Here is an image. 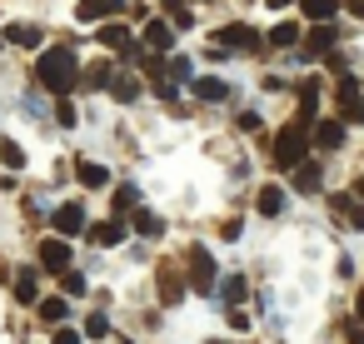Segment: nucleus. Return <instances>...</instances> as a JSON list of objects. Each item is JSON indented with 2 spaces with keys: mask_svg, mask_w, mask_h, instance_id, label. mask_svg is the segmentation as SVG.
Instances as JSON below:
<instances>
[{
  "mask_svg": "<svg viewBox=\"0 0 364 344\" xmlns=\"http://www.w3.org/2000/svg\"><path fill=\"white\" fill-rule=\"evenodd\" d=\"M36 80H41L50 95H70L75 80H80V65H75V55H70L65 45H55V50H46V55L36 60Z\"/></svg>",
  "mask_w": 364,
  "mask_h": 344,
  "instance_id": "nucleus-1",
  "label": "nucleus"
},
{
  "mask_svg": "<svg viewBox=\"0 0 364 344\" xmlns=\"http://www.w3.org/2000/svg\"><path fill=\"white\" fill-rule=\"evenodd\" d=\"M304 150H309V125H304V120H294L289 130L274 135V165H279V170H294V165L304 160Z\"/></svg>",
  "mask_w": 364,
  "mask_h": 344,
  "instance_id": "nucleus-2",
  "label": "nucleus"
},
{
  "mask_svg": "<svg viewBox=\"0 0 364 344\" xmlns=\"http://www.w3.org/2000/svg\"><path fill=\"white\" fill-rule=\"evenodd\" d=\"M215 284H220V269H215V259L205 254V244H190V289L210 294Z\"/></svg>",
  "mask_w": 364,
  "mask_h": 344,
  "instance_id": "nucleus-3",
  "label": "nucleus"
},
{
  "mask_svg": "<svg viewBox=\"0 0 364 344\" xmlns=\"http://www.w3.org/2000/svg\"><path fill=\"white\" fill-rule=\"evenodd\" d=\"M339 120H344V125H359V120H364V100H359V80H354V75L339 80Z\"/></svg>",
  "mask_w": 364,
  "mask_h": 344,
  "instance_id": "nucleus-4",
  "label": "nucleus"
},
{
  "mask_svg": "<svg viewBox=\"0 0 364 344\" xmlns=\"http://www.w3.org/2000/svg\"><path fill=\"white\" fill-rule=\"evenodd\" d=\"M215 41H220V50H259V45H264V36L250 31V26H225Z\"/></svg>",
  "mask_w": 364,
  "mask_h": 344,
  "instance_id": "nucleus-5",
  "label": "nucleus"
},
{
  "mask_svg": "<svg viewBox=\"0 0 364 344\" xmlns=\"http://www.w3.org/2000/svg\"><path fill=\"white\" fill-rule=\"evenodd\" d=\"M50 225H55V235L75 240V235H85V210H80V205H55Z\"/></svg>",
  "mask_w": 364,
  "mask_h": 344,
  "instance_id": "nucleus-6",
  "label": "nucleus"
},
{
  "mask_svg": "<svg viewBox=\"0 0 364 344\" xmlns=\"http://www.w3.org/2000/svg\"><path fill=\"white\" fill-rule=\"evenodd\" d=\"M41 264H46L50 274L70 269V244H65V235H60V240H41Z\"/></svg>",
  "mask_w": 364,
  "mask_h": 344,
  "instance_id": "nucleus-7",
  "label": "nucleus"
},
{
  "mask_svg": "<svg viewBox=\"0 0 364 344\" xmlns=\"http://www.w3.org/2000/svg\"><path fill=\"white\" fill-rule=\"evenodd\" d=\"M155 284H160V299H165V304H180V299H185V279H180V269H175V264H160Z\"/></svg>",
  "mask_w": 364,
  "mask_h": 344,
  "instance_id": "nucleus-8",
  "label": "nucleus"
},
{
  "mask_svg": "<svg viewBox=\"0 0 364 344\" xmlns=\"http://www.w3.org/2000/svg\"><path fill=\"white\" fill-rule=\"evenodd\" d=\"M309 145H319V150H339V145H344V120H319L314 135H309Z\"/></svg>",
  "mask_w": 364,
  "mask_h": 344,
  "instance_id": "nucleus-9",
  "label": "nucleus"
},
{
  "mask_svg": "<svg viewBox=\"0 0 364 344\" xmlns=\"http://www.w3.org/2000/svg\"><path fill=\"white\" fill-rule=\"evenodd\" d=\"M125 6V0H75V16L80 21H105V16H115Z\"/></svg>",
  "mask_w": 364,
  "mask_h": 344,
  "instance_id": "nucleus-10",
  "label": "nucleus"
},
{
  "mask_svg": "<svg viewBox=\"0 0 364 344\" xmlns=\"http://www.w3.org/2000/svg\"><path fill=\"white\" fill-rule=\"evenodd\" d=\"M85 240H90V244H100V249H110V244H120V240H125V230H120L115 220H100V225H90V230H85Z\"/></svg>",
  "mask_w": 364,
  "mask_h": 344,
  "instance_id": "nucleus-11",
  "label": "nucleus"
},
{
  "mask_svg": "<svg viewBox=\"0 0 364 344\" xmlns=\"http://www.w3.org/2000/svg\"><path fill=\"white\" fill-rule=\"evenodd\" d=\"M6 36H11L16 45H26V50H41V26H31V21H16V26H6Z\"/></svg>",
  "mask_w": 364,
  "mask_h": 344,
  "instance_id": "nucleus-12",
  "label": "nucleus"
},
{
  "mask_svg": "<svg viewBox=\"0 0 364 344\" xmlns=\"http://www.w3.org/2000/svg\"><path fill=\"white\" fill-rule=\"evenodd\" d=\"M145 45H150V50H170V45H175V31H170L165 21H150V26H145Z\"/></svg>",
  "mask_w": 364,
  "mask_h": 344,
  "instance_id": "nucleus-13",
  "label": "nucleus"
},
{
  "mask_svg": "<svg viewBox=\"0 0 364 344\" xmlns=\"http://www.w3.org/2000/svg\"><path fill=\"white\" fill-rule=\"evenodd\" d=\"M329 45H334V31H329V21H314V31H309L304 50H309V55H324Z\"/></svg>",
  "mask_w": 364,
  "mask_h": 344,
  "instance_id": "nucleus-14",
  "label": "nucleus"
},
{
  "mask_svg": "<svg viewBox=\"0 0 364 344\" xmlns=\"http://www.w3.org/2000/svg\"><path fill=\"white\" fill-rule=\"evenodd\" d=\"M314 110H319V85H314V80H304V85H299V120L309 125V120H314Z\"/></svg>",
  "mask_w": 364,
  "mask_h": 344,
  "instance_id": "nucleus-15",
  "label": "nucleus"
},
{
  "mask_svg": "<svg viewBox=\"0 0 364 344\" xmlns=\"http://www.w3.org/2000/svg\"><path fill=\"white\" fill-rule=\"evenodd\" d=\"M75 175H80V185H90V190L110 185V170H105V165H90V160H80V165H75Z\"/></svg>",
  "mask_w": 364,
  "mask_h": 344,
  "instance_id": "nucleus-16",
  "label": "nucleus"
},
{
  "mask_svg": "<svg viewBox=\"0 0 364 344\" xmlns=\"http://www.w3.org/2000/svg\"><path fill=\"white\" fill-rule=\"evenodd\" d=\"M339 6H344V0H299V11H304L309 21H329Z\"/></svg>",
  "mask_w": 364,
  "mask_h": 344,
  "instance_id": "nucleus-17",
  "label": "nucleus"
},
{
  "mask_svg": "<svg viewBox=\"0 0 364 344\" xmlns=\"http://www.w3.org/2000/svg\"><path fill=\"white\" fill-rule=\"evenodd\" d=\"M65 314H70L65 294H55V299H41V319H46V324H65Z\"/></svg>",
  "mask_w": 364,
  "mask_h": 344,
  "instance_id": "nucleus-18",
  "label": "nucleus"
},
{
  "mask_svg": "<svg viewBox=\"0 0 364 344\" xmlns=\"http://www.w3.org/2000/svg\"><path fill=\"white\" fill-rule=\"evenodd\" d=\"M264 41H269V45H279V50H284V45H299V26H289V21H279V26H274V31H269Z\"/></svg>",
  "mask_w": 364,
  "mask_h": 344,
  "instance_id": "nucleus-19",
  "label": "nucleus"
},
{
  "mask_svg": "<svg viewBox=\"0 0 364 344\" xmlns=\"http://www.w3.org/2000/svg\"><path fill=\"white\" fill-rule=\"evenodd\" d=\"M36 294H41V284H36V269H21V274H16V299L36 304Z\"/></svg>",
  "mask_w": 364,
  "mask_h": 344,
  "instance_id": "nucleus-20",
  "label": "nucleus"
},
{
  "mask_svg": "<svg viewBox=\"0 0 364 344\" xmlns=\"http://www.w3.org/2000/svg\"><path fill=\"white\" fill-rule=\"evenodd\" d=\"M110 80H115V75H110L105 60H100V65H85V85H90V90H110Z\"/></svg>",
  "mask_w": 364,
  "mask_h": 344,
  "instance_id": "nucleus-21",
  "label": "nucleus"
},
{
  "mask_svg": "<svg viewBox=\"0 0 364 344\" xmlns=\"http://www.w3.org/2000/svg\"><path fill=\"white\" fill-rule=\"evenodd\" d=\"M110 95H115V100H135V95H140V80H135V75H115V80H110Z\"/></svg>",
  "mask_w": 364,
  "mask_h": 344,
  "instance_id": "nucleus-22",
  "label": "nucleus"
},
{
  "mask_svg": "<svg viewBox=\"0 0 364 344\" xmlns=\"http://www.w3.org/2000/svg\"><path fill=\"white\" fill-rule=\"evenodd\" d=\"M294 185H299V190H314V185H319V165H314V160H299V165H294Z\"/></svg>",
  "mask_w": 364,
  "mask_h": 344,
  "instance_id": "nucleus-23",
  "label": "nucleus"
},
{
  "mask_svg": "<svg viewBox=\"0 0 364 344\" xmlns=\"http://www.w3.org/2000/svg\"><path fill=\"white\" fill-rule=\"evenodd\" d=\"M255 205H259V215H264V220H274V215L284 210V195H279V190H259V200H255Z\"/></svg>",
  "mask_w": 364,
  "mask_h": 344,
  "instance_id": "nucleus-24",
  "label": "nucleus"
},
{
  "mask_svg": "<svg viewBox=\"0 0 364 344\" xmlns=\"http://www.w3.org/2000/svg\"><path fill=\"white\" fill-rule=\"evenodd\" d=\"M195 95H200V100H225L230 85H225V80H195Z\"/></svg>",
  "mask_w": 364,
  "mask_h": 344,
  "instance_id": "nucleus-25",
  "label": "nucleus"
},
{
  "mask_svg": "<svg viewBox=\"0 0 364 344\" xmlns=\"http://www.w3.org/2000/svg\"><path fill=\"white\" fill-rule=\"evenodd\" d=\"M334 210H339L354 230H364V200H359V205H354V200H334Z\"/></svg>",
  "mask_w": 364,
  "mask_h": 344,
  "instance_id": "nucleus-26",
  "label": "nucleus"
},
{
  "mask_svg": "<svg viewBox=\"0 0 364 344\" xmlns=\"http://www.w3.org/2000/svg\"><path fill=\"white\" fill-rule=\"evenodd\" d=\"M0 160H6L11 170H26V150H21L16 140H0Z\"/></svg>",
  "mask_w": 364,
  "mask_h": 344,
  "instance_id": "nucleus-27",
  "label": "nucleus"
},
{
  "mask_svg": "<svg viewBox=\"0 0 364 344\" xmlns=\"http://www.w3.org/2000/svg\"><path fill=\"white\" fill-rule=\"evenodd\" d=\"M135 225H140V235H145V240H160V235H165L160 215H150V210H140V220H135Z\"/></svg>",
  "mask_w": 364,
  "mask_h": 344,
  "instance_id": "nucleus-28",
  "label": "nucleus"
},
{
  "mask_svg": "<svg viewBox=\"0 0 364 344\" xmlns=\"http://www.w3.org/2000/svg\"><path fill=\"white\" fill-rule=\"evenodd\" d=\"M100 41H105L110 50H130V36H125L120 26H105V31H100Z\"/></svg>",
  "mask_w": 364,
  "mask_h": 344,
  "instance_id": "nucleus-29",
  "label": "nucleus"
},
{
  "mask_svg": "<svg viewBox=\"0 0 364 344\" xmlns=\"http://www.w3.org/2000/svg\"><path fill=\"white\" fill-rule=\"evenodd\" d=\"M140 205V195H135V185H125V190H115V215H125V210H135Z\"/></svg>",
  "mask_w": 364,
  "mask_h": 344,
  "instance_id": "nucleus-30",
  "label": "nucleus"
},
{
  "mask_svg": "<svg viewBox=\"0 0 364 344\" xmlns=\"http://www.w3.org/2000/svg\"><path fill=\"white\" fill-rule=\"evenodd\" d=\"M60 289H65V294H85V274H75V269H60Z\"/></svg>",
  "mask_w": 364,
  "mask_h": 344,
  "instance_id": "nucleus-31",
  "label": "nucleus"
},
{
  "mask_svg": "<svg viewBox=\"0 0 364 344\" xmlns=\"http://www.w3.org/2000/svg\"><path fill=\"white\" fill-rule=\"evenodd\" d=\"M245 294H250V284H245L240 274H230V279H225V299H230V304H240Z\"/></svg>",
  "mask_w": 364,
  "mask_h": 344,
  "instance_id": "nucleus-32",
  "label": "nucleus"
},
{
  "mask_svg": "<svg viewBox=\"0 0 364 344\" xmlns=\"http://www.w3.org/2000/svg\"><path fill=\"white\" fill-rule=\"evenodd\" d=\"M165 11H170V21H175L180 31H190V11H185V0H165Z\"/></svg>",
  "mask_w": 364,
  "mask_h": 344,
  "instance_id": "nucleus-33",
  "label": "nucleus"
},
{
  "mask_svg": "<svg viewBox=\"0 0 364 344\" xmlns=\"http://www.w3.org/2000/svg\"><path fill=\"white\" fill-rule=\"evenodd\" d=\"M85 334H90V339H105V334H110V319H105V314H90V319H85Z\"/></svg>",
  "mask_w": 364,
  "mask_h": 344,
  "instance_id": "nucleus-34",
  "label": "nucleus"
},
{
  "mask_svg": "<svg viewBox=\"0 0 364 344\" xmlns=\"http://www.w3.org/2000/svg\"><path fill=\"white\" fill-rule=\"evenodd\" d=\"M155 75H170V80H190V60H170V70H155Z\"/></svg>",
  "mask_w": 364,
  "mask_h": 344,
  "instance_id": "nucleus-35",
  "label": "nucleus"
},
{
  "mask_svg": "<svg viewBox=\"0 0 364 344\" xmlns=\"http://www.w3.org/2000/svg\"><path fill=\"white\" fill-rule=\"evenodd\" d=\"M55 120L70 130V125H75V105H70V100H60V105H55Z\"/></svg>",
  "mask_w": 364,
  "mask_h": 344,
  "instance_id": "nucleus-36",
  "label": "nucleus"
},
{
  "mask_svg": "<svg viewBox=\"0 0 364 344\" xmlns=\"http://www.w3.org/2000/svg\"><path fill=\"white\" fill-rule=\"evenodd\" d=\"M55 344H80V334H75V329H65V324H55Z\"/></svg>",
  "mask_w": 364,
  "mask_h": 344,
  "instance_id": "nucleus-37",
  "label": "nucleus"
},
{
  "mask_svg": "<svg viewBox=\"0 0 364 344\" xmlns=\"http://www.w3.org/2000/svg\"><path fill=\"white\" fill-rule=\"evenodd\" d=\"M230 329H250V314L245 309H230Z\"/></svg>",
  "mask_w": 364,
  "mask_h": 344,
  "instance_id": "nucleus-38",
  "label": "nucleus"
},
{
  "mask_svg": "<svg viewBox=\"0 0 364 344\" xmlns=\"http://www.w3.org/2000/svg\"><path fill=\"white\" fill-rule=\"evenodd\" d=\"M344 6H349V11H354V16L364 21V0H344Z\"/></svg>",
  "mask_w": 364,
  "mask_h": 344,
  "instance_id": "nucleus-39",
  "label": "nucleus"
},
{
  "mask_svg": "<svg viewBox=\"0 0 364 344\" xmlns=\"http://www.w3.org/2000/svg\"><path fill=\"white\" fill-rule=\"evenodd\" d=\"M354 314L364 319V284H359V299H354Z\"/></svg>",
  "mask_w": 364,
  "mask_h": 344,
  "instance_id": "nucleus-40",
  "label": "nucleus"
},
{
  "mask_svg": "<svg viewBox=\"0 0 364 344\" xmlns=\"http://www.w3.org/2000/svg\"><path fill=\"white\" fill-rule=\"evenodd\" d=\"M354 200H364V175H359V180H354Z\"/></svg>",
  "mask_w": 364,
  "mask_h": 344,
  "instance_id": "nucleus-41",
  "label": "nucleus"
},
{
  "mask_svg": "<svg viewBox=\"0 0 364 344\" xmlns=\"http://www.w3.org/2000/svg\"><path fill=\"white\" fill-rule=\"evenodd\" d=\"M264 6H269V11H284V6H289V0H264Z\"/></svg>",
  "mask_w": 364,
  "mask_h": 344,
  "instance_id": "nucleus-42",
  "label": "nucleus"
},
{
  "mask_svg": "<svg viewBox=\"0 0 364 344\" xmlns=\"http://www.w3.org/2000/svg\"><path fill=\"white\" fill-rule=\"evenodd\" d=\"M349 344H364V334H349Z\"/></svg>",
  "mask_w": 364,
  "mask_h": 344,
  "instance_id": "nucleus-43",
  "label": "nucleus"
}]
</instances>
